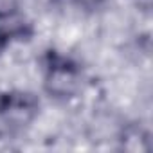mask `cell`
<instances>
[{"label": "cell", "mask_w": 153, "mask_h": 153, "mask_svg": "<svg viewBox=\"0 0 153 153\" xmlns=\"http://www.w3.org/2000/svg\"><path fill=\"white\" fill-rule=\"evenodd\" d=\"M40 110V101L27 92H9L0 97V117L15 128L29 126Z\"/></svg>", "instance_id": "7a4b0ae2"}, {"label": "cell", "mask_w": 153, "mask_h": 153, "mask_svg": "<svg viewBox=\"0 0 153 153\" xmlns=\"http://www.w3.org/2000/svg\"><path fill=\"white\" fill-rule=\"evenodd\" d=\"M20 9V0H0V13H11Z\"/></svg>", "instance_id": "277c9868"}, {"label": "cell", "mask_w": 153, "mask_h": 153, "mask_svg": "<svg viewBox=\"0 0 153 153\" xmlns=\"http://www.w3.org/2000/svg\"><path fill=\"white\" fill-rule=\"evenodd\" d=\"M83 72L68 59H54L43 74V92L54 101H70L83 90Z\"/></svg>", "instance_id": "6da1fadb"}, {"label": "cell", "mask_w": 153, "mask_h": 153, "mask_svg": "<svg viewBox=\"0 0 153 153\" xmlns=\"http://www.w3.org/2000/svg\"><path fill=\"white\" fill-rule=\"evenodd\" d=\"M29 34H31V22L20 9L11 13H0V49L13 42L24 40Z\"/></svg>", "instance_id": "3957f363"}, {"label": "cell", "mask_w": 153, "mask_h": 153, "mask_svg": "<svg viewBox=\"0 0 153 153\" xmlns=\"http://www.w3.org/2000/svg\"><path fill=\"white\" fill-rule=\"evenodd\" d=\"M72 4H76V6H79V7H96V6H99L103 0H70Z\"/></svg>", "instance_id": "5b68a950"}]
</instances>
